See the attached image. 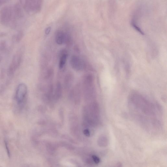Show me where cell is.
Masks as SVG:
<instances>
[{"mask_svg": "<svg viewBox=\"0 0 167 167\" xmlns=\"http://www.w3.org/2000/svg\"><path fill=\"white\" fill-rule=\"evenodd\" d=\"M7 48V44L5 41L2 40L0 42V52L5 51Z\"/></svg>", "mask_w": 167, "mask_h": 167, "instance_id": "cell-10", "label": "cell"}, {"mask_svg": "<svg viewBox=\"0 0 167 167\" xmlns=\"http://www.w3.org/2000/svg\"><path fill=\"white\" fill-rule=\"evenodd\" d=\"M85 135H86V136H89V135H90V132H89V131L88 130H85Z\"/></svg>", "mask_w": 167, "mask_h": 167, "instance_id": "cell-15", "label": "cell"}, {"mask_svg": "<svg viewBox=\"0 0 167 167\" xmlns=\"http://www.w3.org/2000/svg\"><path fill=\"white\" fill-rule=\"evenodd\" d=\"M68 57V53L67 51L65 50H62L60 53V58L59 63V67L62 69L64 67L66 63Z\"/></svg>", "mask_w": 167, "mask_h": 167, "instance_id": "cell-6", "label": "cell"}, {"mask_svg": "<svg viewBox=\"0 0 167 167\" xmlns=\"http://www.w3.org/2000/svg\"><path fill=\"white\" fill-rule=\"evenodd\" d=\"M73 81V77L71 74H68L66 76L64 80V85L66 88L70 87Z\"/></svg>", "mask_w": 167, "mask_h": 167, "instance_id": "cell-8", "label": "cell"}, {"mask_svg": "<svg viewBox=\"0 0 167 167\" xmlns=\"http://www.w3.org/2000/svg\"><path fill=\"white\" fill-rule=\"evenodd\" d=\"M51 30V27H48L46 29L45 33L46 35H48L50 33Z\"/></svg>", "mask_w": 167, "mask_h": 167, "instance_id": "cell-14", "label": "cell"}, {"mask_svg": "<svg viewBox=\"0 0 167 167\" xmlns=\"http://www.w3.org/2000/svg\"><path fill=\"white\" fill-rule=\"evenodd\" d=\"M6 34L4 32L0 33V37H3L5 36Z\"/></svg>", "mask_w": 167, "mask_h": 167, "instance_id": "cell-16", "label": "cell"}, {"mask_svg": "<svg viewBox=\"0 0 167 167\" xmlns=\"http://www.w3.org/2000/svg\"><path fill=\"white\" fill-rule=\"evenodd\" d=\"M2 56L1 55H0V62L2 61Z\"/></svg>", "mask_w": 167, "mask_h": 167, "instance_id": "cell-17", "label": "cell"}, {"mask_svg": "<svg viewBox=\"0 0 167 167\" xmlns=\"http://www.w3.org/2000/svg\"><path fill=\"white\" fill-rule=\"evenodd\" d=\"M22 51H18L13 57L12 61L10 64L7 71V74L9 77L13 76L18 69L19 68L22 62Z\"/></svg>", "mask_w": 167, "mask_h": 167, "instance_id": "cell-3", "label": "cell"}, {"mask_svg": "<svg viewBox=\"0 0 167 167\" xmlns=\"http://www.w3.org/2000/svg\"><path fill=\"white\" fill-rule=\"evenodd\" d=\"M70 64L72 68L76 71H81L86 67L84 62L77 56H72L71 58Z\"/></svg>", "mask_w": 167, "mask_h": 167, "instance_id": "cell-4", "label": "cell"}, {"mask_svg": "<svg viewBox=\"0 0 167 167\" xmlns=\"http://www.w3.org/2000/svg\"><path fill=\"white\" fill-rule=\"evenodd\" d=\"M22 7L19 3H16L14 6V13L15 17L18 18H22L24 17V14Z\"/></svg>", "mask_w": 167, "mask_h": 167, "instance_id": "cell-7", "label": "cell"}, {"mask_svg": "<svg viewBox=\"0 0 167 167\" xmlns=\"http://www.w3.org/2000/svg\"><path fill=\"white\" fill-rule=\"evenodd\" d=\"M62 91V86L61 83L58 82L57 84L56 90V96L58 97L60 96Z\"/></svg>", "mask_w": 167, "mask_h": 167, "instance_id": "cell-11", "label": "cell"}, {"mask_svg": "<svg viewBox=\"0 0 167 167\" xmlns=\"http://www.w3.org/2000/svg\"><path fill=\"white\" fill-rule=\"evenodd\" d=\"M4 144L5 147L6 149V152H7L8 156L9 157H11V153L10 152L9 146L8 142L6 140H4Z\"/></svg>", "mask_w": 167, "mask_h": 167, "instance_id": "cell-12", "label": "cell"}, {"mask_svg": "<svg viewBox=\"0 0 167 167\" xmlns=\"http://www.w3.org/2000/svg\"><path fill=\"white\" fill-rule=\"evenodd\" d=\"M92 158L94 162L96 163V164H98L99 163H100V159L98 157L94 155V156H92Z\"/></svg>", "mask_w": 167, "mask_h": 167, "instance_id": "cell-13", "label": "cell"}, {"mask_svg": "<svg viewBox=\"0 0 167 167\" xmlns=\"http://www.w3.org/2000/svg\"><path fill=\"white\" fill-rule=\"evenodd\" d=\"M13 12L11 7L5 6L0 11V23L2 25L8 26L11 25V23L16 18L14 16Z\"/></svg>", "mask_w": 167, "mask_h": 167, "instance_id": "cell-2", "label": "cell"}, {"mask_svg": "<svg viewBox=\"0 0 167 167\" xmlns=\"http://www.w3.org/2000/svg\"><path fill=\"white\" fill-rule=\"evenodd\" d=\"M24 36L23 32L22 31H19L16 35H14V39L16 43H19L22 39L23 38Z\"/></svg>", "mask_w": 167, "mask_h": 167, "instance_id": "cell-9", "label": "cell"}, {"mask_svg": "<svg viewBox=\"0 0 167 167\" xmlns=\"http://www.w3.org/2000/svg\"><path fill=\"white\" fill-rule=\"evenodd\" d=\"M28 94V88L25 84H19L16 89L15 99L18 106L22 108L26 102Z\"/></svg>", "mask_w": 167, "mask_h": 167, "instance_id": "cell-1", "label": "cell"}, {"mask_svg": "<svg viewBox=\"0 0 167 167\" xmlns=\"http://www.w3.org/2000/svg\"><path fill=\"white\" fill-rule=\"evenodd\" d=\"M67 34L62 30L57 31L55 34V41L57 44L61 45L65 43Z\"/></svg>", "mask_w": 167, "mask_h": 167, "instance_id": "cell-5", "label": "cell"}]
</instances>
